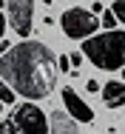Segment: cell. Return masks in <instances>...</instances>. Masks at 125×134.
<instances>
[{"label":"cell","mask_w":125,"mask_h":134,"mask_svg":"<svg viewBox=\"0 0 125 134\" xmlns=\"http://www.w3.org/2000/svg\"><path fill=\"white\" fill-rule=\"evenodd\" d=\"M102 26H105V29H114V26H117V17H114L111 12H102Z\"/></svg>","instance_id":"cell-11"},{"label":"cell","mask_w":125,"mask_h":134,"mask_svg":"<svg viewBox=\"0 0 125 134\" xmlns=\"http://www.w3.org/2000/svg\"><path fill=\"white\" fill-rule=\"evenodd\" d=\"M102 103H105L108 108L125 106V83H120V80L105 83V86H102Z\"/></svg>","instance_id":"cell-8"},{"label":"cell","mask_w":125,"mask_h":134,"mask_svg":"<svg viewBox=\"0 0 125 134\" xmlns=\"http://www.w3.org/2000/svg\"><path fill=\"white\" fill-rule=\"evenodd\" d=\"M0 111H3V103H0Z\"/></svg>","instance_id":"cell-15"},{"label":"cell","mask_w":125,"mask_h":134,"mask_svg":"<svg viewBox=\"0 0 125 134\" xmlns=\"http://www.w3.org/2000/svg\"><path fill=\"white\" fill-rule=\"evenodd\" d=\"M63 103H66V108H68V114L74 117L77 123H91L94 120V111H91V106L85 103V100H80V94H77L74 88H63Z\"/></svg>","instance_id":"cell-6"},{"label":"cell","mask_w":125,"mask_h":134,"mask_svg":"<svg viewBox=\"0 0 125 134\" xmlns=\"http://www.w3.org/2000/svg\"><path fill=\"white\" fill-rule=\"evenodd\" d=\"M49 134H80V126L71 114H63V111H54L49 117Z\"/></svg>","instance_id":"cell-7"},{"label":"cell","mask_w":125,"mask_h":134,"mask_svg":"<svg viewBox=\"0 0 125 134\" xmlns=\"http://www.w3.org/2000/svg\"><path fill=\"white\" fill-rule=\"evenodd\" d=\"M0 134H49V117L34 103H20L6 120H0Z\"/></svg>","instance_id":"cell-3"},{"label":"cell","mask_w":125,"mask_h":134,"mask_svg":"<svg viewBox=\"0 0 125 134\" xmlns=\"http://www.w3.org/2000/svg\"><path fill=\"white\" fill-rule=\"evenodd\" d=\"M60 26L66 31V37H71V40H85L88 34H94V31L100 29V20H97V14H91V12L74 6V9L63 12Z\"/></svg>","instance_id":"cell-4"},{"label":"cell","mask_w":125,"mask_h":134,"mask_svg":"<svg viewBox=\"0 0 125 134\" xmlns=\"http://www.w3.org/2000/svg\"><path fill=\"white\" fill-rule=\"evenodd\" d=\"M125 34L120 29H108L105 34H97V37H85L82 43V54L102 71H120L125 63Z\"/></svg>","instance_id":"cell-2"},{"label":"cell","mask_w":125,"mask_h":134,"mask_svg":"<svg viewBox=\"0 0 125 134\" xmlns=\"http://www.w3.org/2000/svg\"><path fill=\"white\" fill-rule=\"evenodd\" d=\"M6 34V17H3V12H0V37Z\"/></svg>","instance_id":"cell-14"},{"label":"cell","mask_w":125,"mask_h":134,"mask_svg":"<svg viewBox=\"0 0 125 134\" xmlns=\"http://www.w3.org/2000/svg\"><path fill=\"white\" fill-rule=\"evenodd\" d=\"M0 103H14V91L0 80Z\"/></svg>","instance_id":"cell-10"},{"label":"cell","mask_w":125,"mask_h":134,"mask_svg":"<svg viewBox=\"0 0 125 134\" xmlns=\"http://www.w3.org/2000/svg\"><path fill=\"white\" fill-rule=\"evenodd\" d=\"M111 14L117 17V23H125V0H114V6H111Z\"/></svg>","instance_id":"cell-9"},{"label":"cell","mask_w":125,"mask_h":134,"mask_svg":"<svg viewBox=\"0 0 125 134\" xmlns=\"http://www.w3.org/2000/svg\"><path fill=\"white\" fill-rule=\"evenodd\" d=\"M85 88H88L91 94H97V91H100V83H97V80H88V83H85Z\"/></svg>","instance_id":"cell-13"},{"label":"cell","mask_w":125,"mask_h":134,"mask_svg":"<svg viewBox=\"0 0 125 134\" xmlns=\"http://www.w3.org/2000/svg\"><path fill=\"white\" fill-rule=\"evenodd\" d=\"M0 77L11 91L23 94L26 100H40L57 86V57L46 43L23 40L3 52Z\"/></svg>","instance_id":"cell-1"},{"label":"cell","mask_w":125,"mask_h":134,"mask_svg":"<svg viewBox=\"0 0 125 134\" xmlns=\"http://www.w3.org/2000/svg\"><path fill=\"white\" fill-rule=\"evenodd\" d=\"M9 14H11V29L17 34H28L34 23V0H6Z\"/></svg>","instance_id":"cell-5"},{"label":"cell","mask_w":125,"mask_h":134,"mask_svg":"<svg viewBox=\"0 0 125 134\" xmlns=\"http://www.w3.org/2000/svg\"><path fill=\"white\" fill-rule=\"evenodd\" d=\"M57 69H60V71H68V69H71V63H68V54L57 57Z\"/></svg>","instance_id":"cell-12"}]
</instances>
